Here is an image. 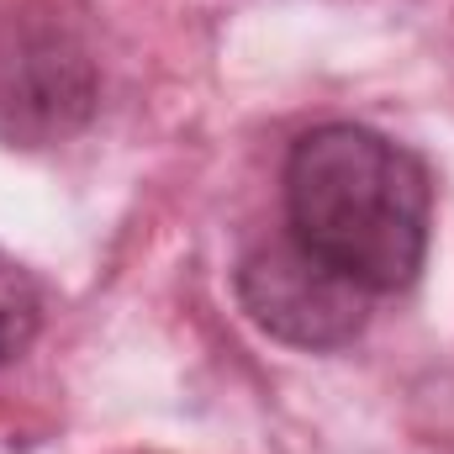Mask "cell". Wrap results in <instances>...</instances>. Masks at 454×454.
Listing matches in <instances>:
<instances>
[{
    "mask_svg": "<svg viewBox=\"0 0 454 454\" xmlns=\"http://www.w3.org/2000/svg\"><path fill=\"white\" fill-rule=\"evenodd\" d=\"M286 238L364 296H396L428 259L423 159L359 121H323L286 153Z\"/></svg>",
    "mask_w": 454,
    "mask_h": 454,
    "instance_id": "6da1fadb",
    "label": "cell"
},
{
    "mask_svg": "<svg viewBox=\"0 0 454 454\" xmlns=\"http://www.w3.org/2000/svg\"><path fill=\"white\" fill-rule=\"evenodd\" d=\"M37 328H43V286L21 259L0 248V364L27 354Z\"/></svg>",
    "mask_w": 454,
    "mask_h": 454,
    "instance_id": "3957f363",
    "label": "cell"
},
{
    "mask_svg": "<svg viewBox=\"0 0 454 454\" xmlns=\"http://www.w3.org/2000/svg\"><path fill=\"white\" fill-rule=\"evenodd\" d=\"M238 301L243 312L296 348H339L364 328V291L317 264L291 238L254 248L238 264Z\"/></svg>",
    "mask_w": 454,
    "mask_h": 454,
    "instance_id": "7a4b0ae2",
    "label": "cell"
}]
</instances>
